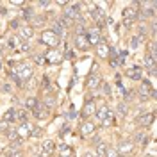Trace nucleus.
<instances>
[{"instance_id":"47","label":"nucleus","mask_w":157,"mask_h":157,"mask_svg":"<svg viewBox=\"0 0 157 157\" xmlns=\"http://www.w3.org/2000/svg\"><path fill=\"white\" fill-rule=\"evenodd\" d=\"M56 4H57V6H68L70 2H64V0H57Z\"/></svg>"},{"instance_id":"24","label":"nucleus","mask_w":157,"mask_h":157,"mask_svg":"<svg viewBox=\"0 0 157 157\" xmlns=\"http://www.w3.org/2000/svg\"><path fill=\"white\" fill-rule=\"evenodd\" d=\"M107 148H109L107 143H102V141H98L97 147H95V157H105Z\"/></svg>"},{"instance_id":"32","label":"nucleus","mask_w":157,"mask_h":157,"mask_svg":"<svg viewBox=\"0 0 157 157\" xmlns=\"http://www.w3.org/2000/svg\"><path fill=\"white\" fill-rule=\"evenodd\" d=\"M100 88H102V91H104V97H107V98H111V97H113V89H111V86H109V82H105V80H102Z\"/></svg>"},{"instance_id":"5","label":"nucleus","mask_w":157,"mask_h":157,"mask_svg":"<svg viewBox=\"0 0 157 157\" xmlns=\"http://www.w3.org/2000/svg\"><path fill=\"white\" fill-rule=\"evenodd\" d=\"M39 41H41L43 45L50 47V48H56V47L59 45V38L50 29H47V30H43V32H41V38H39Z\"/></svg>"},{"instance_id":"44","label":"nucleus","mask_w":157,"mask_h":157,"mask_svg":"<svg viewBox=\"0 0 157 157\" xmlns=\"http://www.w3.org/2000/svg\"><path fill=\"white\" fill-rule=\"evenodd\" d=\"M20 21H21V20H13V21H11V29H16V30H18L20 29Z\"/></svg>"},{"instance_id":"11","label":"nucleus","mask_w":157,"mask_h":157,"mask_svg":"<svg viewBox=\"0 0 157 157\" xmlns=\"http://www.w3.org/2000/svg\"><path fill=\"white\" fill-rule=\"evenodd\" d=\"M95 130H97V125H95L93 121H89V120H84V121L80 123V128H78V132H80V136L82 137L93 136Z\"/></svg>"},{"instance_id":"30","label":"nucleus","mask_w":157,"mask_h":157,"mask_svg":"<svg viewBox=\"0 0 157 157\" xmlns=\"http://www.w3.org/2000/svg\"><path fill=\"white\" fill-rule=\"evenodd\" d=\"M116 113H118L121 118H125V116L128 114V105L125 104V102H120V104L116 105Z\"/></svg>"},{"instance_id":"10","label":"nucleus","mask_w":157,"mask_h":157,"mask_svg":"<svg viewBox=\"0 0 157 157\" xmlns=\"http://www.w3.org/2000/svg\"><path fill=\"white\" fill-rule=\"evenodd\" d=\"M43 59H45L47 64H59L61 59H63V54H61V50H57V48H50L48 52L43 56Z\"/></svg>"},{"instance_id":"22","label":"nucleus","mask_w":157,"mask_h":157,"mask_svg":"<svg viewBox=\"0 0 157 157\" xmlns=\"http://www.w3.org/2000/svg\"><path fill=\"white\" fill-rule=\"evenodd\" d=\"M57 152H59V157H73L75 155L73 148L70 147V145H59Z\"/></svg>"},{"instance_id":"34","label":"nucleus","mask_w":157,"mask_h":157,"mask_svg":"<svg viewBox=\"0 0 157 157\" xmlns=\"http://www.w3.org/2000/svg\"><path fill=\"white\" fill-rule=\"evenodd\" d=\"M25 6H27V4H25ZM25 6L21 7V20H29L30 21V18H32V9H30V7H25Z\"/></svg>"},{"instance_id":"28","label":"nucleus","mask_w":157,"mask_h":157,"mask_svg":"<svg viewBox=\"0 0 157 157\" xmlns=\"http://www.w3.org/2000/svg\"><path fill=\"white\" fill-rule=\"evenodd\" d=\"M143 63H145V68H147V70H154V68H155V57H152L150 54H145Z\"/></svg>"},{"instance_id":"7","label":"nucleus","mask_w":157,"mask_h":157,"mask_svg":"<svg viewBox=\"0 0 157 157\" xmlns=\"http://www.w3.org/2000/svg\"><path fill=\"white\" fill-rule=\"evenodd\" d=\"M84 34H86V39H88L89 47H97L98 43L102 41V32H100L97 27H88Z\"/></svg>"},{"instance_id":"20","label":"nucleus","mask_w":157,"mask_h":157,"mask_svg":"<svg viewBox=\"0 0 157 157\" xmlns=\"http://www.w3.org/2000/svg\"><path fill=\"white\" fill-rule=\"evenodd\" d=\"M2 121H6V123H13V121H18V113H16V107H11L7 109L6 113H4V116H2Z\"/></svg>"},{"instance_id":"42","label":"nucleus","mask_w":157,"mask_h":157,"mask_svg":"<svg viewBox=\"0 0 157 157\" xmlns=\"http://www.w3.org/2000/svg\"><path fill=\"white\" fill-rule=\"evenodd\" d=\"M9 4H11V6H18V7H23V6H25V2H23V0H11Z\"/></svg>"},{"instance_id":"23","label":"nucleus","mask_w":157,"mask_h":157,"mask_svg":"<svg viewBox=\"0 0 157 157\" xmlns=\"http://www.w3.org/2000/svg\"><path fill=\"white\" fill-rule=\"evenodd\" d=\"M41 150H43L45 154L52 155V154H54V150H56V143H54L52 139H45V141L41 143Z\"/></svg>"},{"instance_id":"21","label":"nucleus","mask_w":157,"mask_h":157,"mask_svg":"<svg viewBox=\"0 0 157 157\" xmlns=\"http://www.w3.org/2000/svg\"><path fill=\"white\" fill-rule=\"evenodd\" d=\"M145 41H147V36H143V34H136V36H132V38H130L128 47H130V50H137V47H139V45H143Z\"/></svg>"},{"instance_id":"4","label":"nucleus","mask_w":157,"mask_h":157,"mask_svg":"<svg viewBox=\"0 0 157 157\" xmlns=\"http://www.w3.org/2000/svg\"><path fill=\"white\" fill-rule=\"evenodd\" d=\"M137 6H141V2H134V4H130V6H127V7H123V11H121V16H123V21H136L137 20V11H139V7Z\"/></svg>"},{"instance_id":"12","label":"nucleus","mask_w":157,"mask_h":157,"mask_svg":"<svg viewBox=\"0 0 157 157\" xmlns=\"http://www.w3.org/2000/svg\"><path fill=\"white\" fill-rule=\"evenodd\" d=\"M154 120H155V114L154 113H145V114H139V116L136 118V123L139 125V127H150L152 123H154Z\"/></svg>"},{"instance_id":"8","label":"nucleus","mask_w":157,"mask_h":157,"mask_svg":"<svg viewBox=\"0 0 157 157\" xmlns=\"http://www.w3.org/2000/svg\"><path fill=\"white\" fill-rule=\"evenodd\" d=\"M21 41H25V43H29L30 39L34 38V29H32V25L30 23H25V25H20L18 29V34H16Z\"/></svg>"},{"instance_id":"49","label":"nucleus","mask_w":157,"mask_h":157,"mask_svg":"<svg viewBox=\"0 0 157 157\" xmlns=\"http://www.w3.org/2000/svg\"><path fill=\"white\" fill-rule=\"evenodd\" d=\"M2 61H4V50L0 48V63H2Z\"/></svg>"},{"instance_id":"39","label":"nucleus","mask_w":157,"mask_h":157,"mask_svg":"<svg viewBox=\"0 0 157 157\" xmlns=\"http://www.w3.org/2000/svg\"><path fill=\"white\" fill-rule=\"evenodd\" d=\"M7 130H9V123H6V121L0 120V134H6Z\"/></svg>"},{"instance_id":"38","label":"nucleus","mask_w":157,"mask_h":157,"mask_svg":"<svg viewBox=\"0 0 157 157\" xmlns=\"http://www.w3.org/2000/svg\"><path fill=\"white\" fill-rule=\"evenodd\" d=\"M105 157H120L118 155V152H116V148H107V152H105Z\"/></svg>"},{"instance_id":"3","label":"nucleus","mask_w":157,"mask_h":157,"mask_svg":"<svg viewBox=\"0 0 157 157\" xmlns=\"http://www.w3.org/2000/svg\"><path fill=\"white\" fill-rule=\"evenodd\" d=\"M118 155L120 157H130L134 152H136V145L130 141V139H123L118 143V148H116Z\"/></svg>"},{"instance_id":"45","label":"nucleus","mask_w":157,"mask_h":157,"mask_svg":"<svg viewBox=\"0 0 157 157\" xmlns=\"http://www.w3.org/2000/svg\"><path fill=\"white\" fill-rule=\"evenodd\" d=\"M38 6H39V7H48V6H50V2H48V0H39V2H38Z\"/></svg>"},{"instance_id":"36","label":"nucleus","mask_w":157,"mask_h":157,"mask_svg":"<svg viewBox=\"0 0 157 157\" xmlns=\"http://www.w3.org/2000/svg\"><path fill=\"white\" fill-rule=\"evenodd\" d=\"M134 93H136V91H132V89H130V91H125V95H123V98H125V104H127V102H130L132 98L136 97Z\"/></svg>"},{"instance_id":"48","label":"nucleus","mask_w":157,"mask_h":157,"mask_svg":"<svg viewBox=\"0 0 157 157\" xmlns=\"http://www.w3.org/2000/svg\"><path fill=\"white\" fill-rule=\"evenodd\" d=\"M2 89H4V91H7V93H9V91H11V86H9V84H4V86H2Z\"/></svg>"},{"instance_id":"13","label":"nucleus","mask_w":157,"mask_h":157,"mask_svg":"<svg viewBox=\"0 0 157 157\" xmlns=\"http://www.w3.org/2000/svg\"><path fill=\"white\" fill-rule=\"evenodd\" d=\"M9 45H11V47H14V50H18V52H29V50H30L29 43L21 41L18 36H13V38H11V41H9Z\"/></svg>"},{"instance_id":"17","label":"nucleus","mask_w":157,"mask_h":157,"mask_svg":"<svg viewBox=\"0 0 157 157\" xmlns=\"http://www.w3.org/2000/svg\"><path fill=\"white\" fill-rule=\"evenodd\" d=\"M127 77L130 78V80H139V78L143 77V68H141V66H137V64L127 68Z\"/></svg>"},{"instance_id":"41","label":"nucleus","mask_w":157,"mask_h":157,"mask_svg":"<svg viewBox=\"0 0 157 157\" xmlns=\"http://www.w3.org/2000/svg\"><path fill=\"white\" fill-rule=\"evenodd\" d=\"M43 20H45V16H34L30 21H32L34 25H41V23H43Z\"/></svg>"},{"instance_id":"18","label":"nucleus","mask_w":157,"mask_h":157,"mask_svg":"<svg viewBox=\"0 0 157 157\" xmlns=\"http://www.w3.org/2000/svg\"><path fill=\"white\" fill-rule=\"evenodd\" d=\"M86 84H88V89H97V88H100V84H102V77H100L98 73H89Z\"/></svg>"},{"instance_id":"27","label":"nucleus","mask_w":157,"mask_h":157,"mask_svg":"<svg viewBox=\"0 0 157 157\" xmlns=\"http://www.w3.org/2000/svg\"><path fill=\"white\" fill-rule=\"evenodd\" d=\"M38 104H39V100L36 97H29L27 100H25V111H34V109L38 107Z\"/></svg>"},{"instance_id":"6","label":"nucleus","mask_w":157,"mask_h":157,"mask_svg":"<svg viewBox=\"0 0 157 157\" xmlns=\"http://www.w3.org/2000/svg\"><path fill=\"white\" fill-rule=\"evenodd\" d=\"M154 97H155V89L152 88V84L148 80H143L141 86H139V100L147 102L148 98H154Z\"/></svg>"},{"instance_id":"1","label":"nucleus","mask_w":157,"mask_h":157,"mask_svg":"<svg viewBox=\"0 0 157 157\" xmlns=\"http://www.w3.org/2000/svg\"><path fill=\"white\" fill-rule=\"evenodd\" d=\"M34 75V70H32V63L29 61H23V63H18V66H16V77L21 80V82H27L30 80Z\"/></svg>"},{"instance_id":"26","label":"nucleus","mask_w":157,"mask_h":157,"mask_svg":"<svg viewBox=\"0 0 157 157\" xmlns=\"http://www.w3.org/2000/svg\"><path fill=\"white\" fill-rule=\"evenodd\" d=\"M32 114H34V116L38 118V120H45V118H47V109H45V105H43V104L39 102V104H38V107H36L34 111H32Z\"/></svg>"},{"instance_id":"40","label":"nucleus","mask_w":157,"mask_h":157,"mask_svg":"<svg viewBox=\"0 0 157 157\" xmlns=\"http://www.w3.org/2000/svg\"><path fill=\"white\" fill-rule=\"evenodd\" d=\"M41 134H43V130H41L39 127H34V130H32L30 137H41Z\"/></svg>"},{"instance_id":"14","label":"nucleus","mask_w":157,"mask_h":157,"mask_svg":"<svg viewBox=\"0 0 157 157\" xmlns=\"http://www.w3.org/2000/svg\"><path fill=\"white\" fill-rule=\"evenodd\" d=\"M95 109H97L95 100H93V98L86 100V102H84V107H82V118H84V120H88L89 116H93V114H95Z\"/></svg>"},{"instance_id":"2","label":"nucleus","mask_w":157,"mask_h":157,"mask_svg":"<svg viewBox=\"0 0 157 157\" xmlns=\"http://www.w3.org/2000/svg\"><path fill=\"white\" fill-rule=\"evenodd\" d=\"M34 127H36V125H34L30 120H27V121H21V123H18V125L14 127V130H16V136H18L20 139H27V137H30V134H32Z\"/></svg>"},{"instance_id":"50","label":"nucleus","mask_w":157,"mask_h":157,"mask_svg":"<svg viewBox=\"0 0 157 157\" xmlns=\"http://www.w3.org/2000/svg\"><path fill=\"white\" fill-rule=\"evenodd\" d=\"M143 157H154V155H152V154H145Z\"/></svg>"},{"instance_id":"46","label":"nucleus","mask_w":157,"mask_h":157,"mask_svg":"<svg viewBox=\"0 0 157 157\" xmlns=\"http://www.w3.org/2000/svg\"><path fill=\"white\" fill-rule=\"evenodd\" d=\"M48 84H50L48 77H43V78H41V88H47V86H48Z\"/></svg>"},{"instance_id":"29","label":"nucleus","mask_w":157,"mask_h":157,"mask_svg":"<svg viewBox=\"0 0 157 157\" xmlns=\"http://www.w3.org/2000/svg\"><path fill=\"white\" fill-rule=\"evenodd\" d=\"M4 154H6L7 157H23V152H21V150H18V148H11V147L6 148Z\"/></svg>"},{"instance_id":"25","label":"nucleus","mask_w":157,"mask_h":157,"mask_svg":"<svg viewBox=\"0 0 157 157\" xmlns=\"http://www.w3.org/2000/svg\"><path fill=\"white\" fill-rule=\"evenodd\" d=\"M132 143H134V145H136V143H139L141 147H147V143H148L147 132H143V130H141V132H137L136 136H134V141H132Z\"/></svg>"},{"instance_id":"16","label":"nucleus","mask_w":157,"mask_h":157,"mask_svg":"<svg viewBox=\"0 0 157 157\" xmlns=\"http://www.w3.org/2000/svg\"><path fill=\"white\" fill-rule=\"evenodd\" d=\"M109 111H111V107H109L107 104H102V105H98V107L95 109V116H97V120L100 123H104V120L107 118Z\"/></svg>"},{"instance_id":"15","label":"nucleus","mask_w":157,"mask_h":157,"mask_svg":"<svg viewBox=\"0 0 157 157\" xmlns=\"http://www.w3.org/2000/svg\"><path fill=\"white\" fill-rule=\"evenodd\" d=\"M73 45H75V48L77 50H88L89 48V43L88 39H86V34H75V38H73Z\"/></svg>"},{"instance_id":"35","label":"nucleus","mask_w":157,"mask_h":157,"mask_svg":"<svg viewBox=\"0 0 157 157\" xmlns=\"http://www.w3.org/2000/svg\"><path fill=\"white\" fill-rule=\"evenodd\" d=\"M43 105H45V107H54V105H56V98L45 95V104H43Z\"/></svg>"},{"instance_id":"51","label":"nucleus","mask_w":157,"mask_h":157,"mask_svg":"<svg viewBox=\"0 0 157 157\" xmlns=\"http://www.w3.org/2000/svg\"><path fill=\"white\" fill-rule=\"evenodd\" d=\"M0 68H2V64H0Z\"/></svg>"},{"instance_id":"33","label":"nucleus","mask_w":157,"mask_h":157,"mask_svg":"<svg viewBox=\"0 0 157 157\" xmlns=\"http://www.w3.org/2000/svg\"><path fill=\"white\" fill-rule=\"evenodd\" d=\"M114 123H116V116H114V113H113V111H109L107 118L104 120V125H105V127H113Z\"/></svg>"},{"instance_id":"43","label":"nucleus","mask_w":157,"mask_h":157,"mask_svg":"<svg viewBox=\"0 0 157 157\" xmlns=\"http://www.w3.org/2000/svg\"><path fill=\"white\" fill-rule=\"evenodd\" d=\"M32 61H34V63H38V64H45V59L41 57V56H34Z\"/></svg>"},{"instance_id":"31","label":"nucleus","mask_w":157,"mask_h":157,"mask_svg":"<svg viewBox=\"0 0 157 157\" xmlns=\"http://www.w3.org/2000/svg\"><path fill=\"white\" fill-rule=\"evenodd\" d=\"M50 30H52V32H54V34H56V36H57L59 39L64 36V29H63V25H61L59 21H56V23L52 25V29H50Z\"/></svg>"},{"instance_id":"9","label":"nucleus","mask_w":157,"mask_h":157,"mask_svg":"<svg viewBox=\"0 0 157 157\" xmlns=\"http://www.w3.org/2000/svg\"><path fill=\"white\" fill-rule=\"evenodd\" d=\"M80 4H68L66 7H64V18L71 20V21H75V20L80 16Z\"/></svg>"},{"instance_id":"19","label":"nucleus","mask_w":157,"mask_h":157,"mask_svg":"<svg viewBox=\"0 0 157 157\" xmlns=\"http://www.w3.org/2000/svg\"><path fill=\"white\" fill-rule=\"evenodd\" d=\"M109 45H107V41L102 38V41L97 45V56L98 57H102V59H105V57H109Z\"/></svg>"},{"instance_id":"37","label":"nucleus","mask_w":157,"mask_h":157,"mask_svg":"<svg viewBox=\"0 0 157 157\" xmlns=\"http://www.w3.org/2000/svg\"><path fill=\"white\" fill-rule=\"evenodd\" d=\"M6 134H7V139H9V141H14V139L18 137V136H16V130H14V128H9Z\"/></svg>"}]
</instances>
